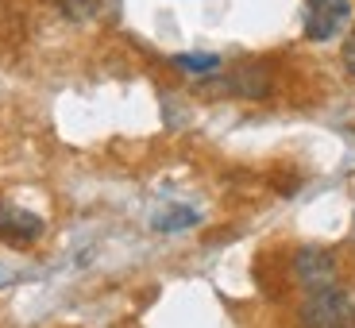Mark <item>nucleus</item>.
I'll return each instance as SVG.
<instances>
[{
  "label": "nucleus",
  "instance_id": "1a4fd4ad",
  "mask_svg": "<svg viewBox=\"0 0 355 328\" xmlns=\"http://www.w3.org/2000/svg\"><path fill=\"white\" fill-rule=\"evenodd\" d=\"M344 66H347V74L355 78V27H352V35L344 39Z\"/></svg>",
  "mask_w": 355,
  "mask_h": 328
},
{
  "label": "nucleus",
  "instance_id": "9d476101",
  "mask_svg": "<svg viewBox=\"0 0 355 328\" xmlns=\"http://www.w3.org/2000/svg\"><path fill=\"white\" fill-rule=\"evenodd\" d=\"M344 328H347V325H344Z\"/></svg>",
  "mask_w": 355,
  "mask_h": 328
},
{
  "label": "nucleus",
  "instance_id": "f257e3e1",
  "mask_svg": "<svg viewBox=\"0 0 355 328\" xmlns=\"http://www.w3.org/2000/svg\"><path fill=\"white\" fill-rule=\"evenodd\" d=\"M352 317H355L352 293L340 290L336 282L309 290V297L302 305V328H344L352 325Z\"/></svg>",
  "mask_w": 355,
  "mask_h": 328
},
{
  "label": "nucleus",
  "instance_id": "f03ea898",
  "mask_svg": "<svg viewBox=\"0 0 355 328\" xmlns=\"http://www.w3.org/2000/svg\"><path fill=\"white\" fill-rule=\"evenodd\" d=\"M352 19V0H305L302 27L309 43H329Z\"/></svg>",
  "mask_w": 355,
  "mask_h": 328
},
{
  "label": "nucleus",
  "instance_id": "20e7f679",
  "mask_svg": "<svg viewBox=\"0 0 355 328\" xmlns=\"http://www.w3.org/2000/svg\"><path fill=\"white\" fill-rule=\"evenodd\" d=\"M43 232H46L43 216L27 213V209H19V205H12V201L0 205V236H4L8 243H16V248H27V243H35Z\"/></svg>",
  "mask_w": 355,
  "mask_h": 328
},
{
  "label": "nucleus",
  "instance_id": "39448f33",
  "mask_svg": "<svg viewBox=\"0 0 355 328\" xmlns=\"http://www.w3.org/2000/svg\"><path fill=\"white\" fill-rule=\"evenodd\" d=\"M224 89H228V93H236V97L263 101V97H270L275 78H270V66H266V62H248V66H240V70L228 74Z\"/></svg>",
  "mask_w": 355,
  "mask_h": 328
},
{
  "label": "nucleus",
  "instance_id": "0eeeda50",
  "mask_svg": "<svg viewBox=\"0 0 355 328\" xmlns=\"http://www.w3.org/2000/svg\"><path fill=\"white\" fill-rule=\"evenodd\" d=\"M174 66H182L186 74H216L220 70V54H178Z\"/></svg>",
  "mask_w": 355,
  "mask_h": 328
},
{
  "label": "nucleus",
  "instance_id": "6e6552de",
  "mask_svg": "<svg viewBox=\"0 0 355 328\" xmlns=\"http://www.w3.org/2000/svg\"><path fill=\"white\" fill-rule=\"evenodd\" d=\"M101 8V0H62V12L70 19H93Z\"/></svg>",
  "mask_w": 355,
  "mask_h": 328
},
{
  "label": "nucleus",
  "instance_id": "7ed1b4c3",
  "mask_svg": "<svg viewBox=\"0 0 355 328\" xmlns=\"http://www.w3.org/2000/svg\"><path fill=\"white\" fill-rule=\"evenodd\" d=\"M293 275L305 290H320V286H332L336 282V259L332 251H320V248H302L293 255Z\"/></svg>",
  "mask_w": 355,
  "mask_h": 328
},
{
  "label": "nucleus",
  "instance_id": "423d86ee",
  "mask_svg": "<svg viewBox=\"0 0 355 328\" xmlns=\"http://www.w3.org/2000/svg\"><path fill=\"white\" fill-rule=\"evenodd\" d=\"M189 224H197V213L186 209V205H174L170 213L155 216V232H182V228H189Z\"/></svg>",
  "mask_w": 355,
  "mask_h": 328
}]
</instances>
